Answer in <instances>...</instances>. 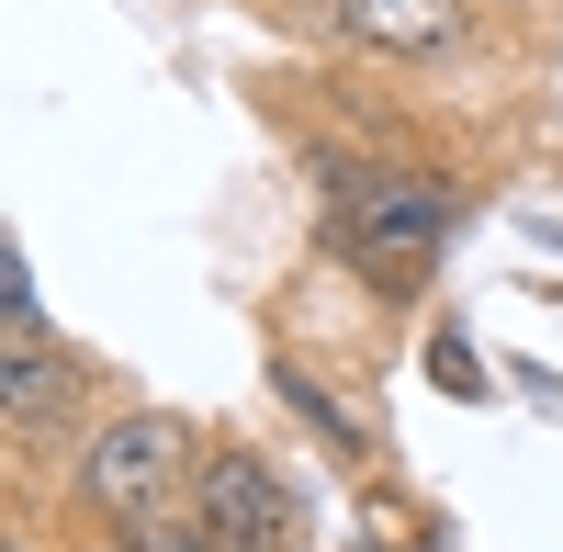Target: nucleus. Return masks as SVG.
<instances>
[{
	"mask_svg": "<svg viewBox=\"0 0 563 552\" xmlns=\"http://www.w3.org/2000/svg\"><path fill=\"white\" fill-rule=\"evenodd\" d=\"M316 169H327V238L350 249V271L372 294H417V271L451 238L462 192L440 169H339V158H316Z\"/></svg>",
	"mask_w": 563,
	"mask_h": 552,
	"instance_id": "obj_1",
	"label": "nucleus"
},
{
	"mask_svg": "<svg viewBox=\"0 0 563 552\" xmlns=\"http://www.w3.org/2000/svg\"><path fill=\"white\" fill-rule=\"evenodd\" d=\"M68 485H79L90 519L135 530V519H158V508H180V496L203 485V440H192V418H169V406H113V418L79 440Z\"/></svg>",
	"mask_w": 563,
	"mask_h": 552,
	"instance_id": "obj_2",
	"label": "nucleus"
},
{
	"mask_svg": "<svg viewBox=\"0 0 563 552\" xmlns=\"http://www.w3.org/2000/svg\"><path fill=\"white\" fill-rule=\"evenodd\" d=\"M203 519L225 552H294L305 541V485L271 463L260 440H203Z\"/></svg>",
	"mask_w": 563,
	"mask_h": 552,
	"instance_id": "obj_3",
	"label": "nucleus"
},
{
	"mask_svg": "<svg viewBox=\"0 0 563 552\" xmlns=\"http://www.w3.org/2000/svg\"><path fill=\"white\" fill-rule=\"evenodd\" d=\"M79 406H90V361H79V350H57V339L0 350V418H12L23 451H45L57 429L79 440Z\"/></svg>",
	"mask_w": 563,
	"mask_h": 552,
	"instance_id": "obj_4",
	"label": "nucleus"
},
{
	"mask_svg": "<svg viewBox=\"0 0 563 552\" xmlns=\"http://www.w3.org/2000/svg\"><path fill=\"white\" fill-rule=\"evenodd\" d=\"M327 23L372 57H451L474 34V0H327Z\"/></svg>",
	"mask_w": 563,
	"mask_h": 552,
	"instance_id": "obj_5",
	"label": "nucleus"
},
{
	"mask_svg": "<svg viewBox=\"0 0 563 552\" xmlns=\"http://www.w3.org/2000/svg\"><path fill=\"white\" fill-rule=\"evenodd\" d=\"M124 552H225V541H214V519H203V496H180V508L135 519V530H124Z\"/></svg>",
	"mask_w": 563,
	"mask_h": 552,
	"instance_id": "obj_6",
	"label": "nucleus"
},
{
	"mask_svg": "<svg viewBox=\"0 0 563 552\" xmlns=\"http://www.w3.org/2000/svg\"><path fill=\"white\" fill-rule=\"evenodd\" d=\"M271 384H282V406H294V418H316V429H327V440H339V451H361V418H350V406H339V395H327V384L305 373V361H282V373H271Z\"/></svg>",
	"mask_w": 563,
	"mask_h": 552,
	"instance_id": "obj_7",
	"label": "nucleus"
},
{
	"mask_svg": "<svg viewBox=\"0 0 563 552\" xmlns=\"http://www.w3.org/2000/svg\"><path fill=\"white\" fill-rule=\"evenodd\" d=\"M429 373H440L451 395H485V373H474V350H462V328H440V339H429Z\"/></svg>",
	"mask_w": 563,
	"mask_h": 552,
	"instance_id": "obj_8",
	"label": "nucleus"
},
{
	"mask_svg": "<svg viewBox=\"0 0 563 552\" xmlns=\"http://www.w3.org/2000/svg\"><path fill=\"white\" fill-rule=\"evenodd\" d=\"M12 552H34V541H12Z\"/></svg>",
	"mask_w": 563,
	"mask_h": 552,
	"instance_id": "obj_9",
	"label": "nucleus"
}]
</instances>
